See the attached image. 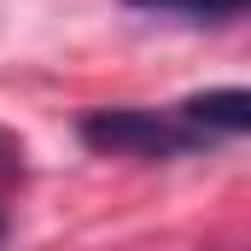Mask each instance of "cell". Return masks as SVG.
<instances>
[{"instance_id": "obj_1", "label": "cell", "mask_w": 251, "mask_h": 251, "mask_svg": "<svg viewBox=\"0 0 251 251\" xmlns=\"http://www.w3.org/2000/svg\"><path fill=\"white\" fill-rule=\"evenodd\" d=\"M82 140L100 146V152H123V158H170L193 146V134L176 117H158V111H134V105H117V111H94L82 117Z\"/></svg>"}, {"instance_id": "obj_2", "label": "cell", "mask_w": 251, "mask_h": 251, "mask_svg": "<svg viewBox=\"0 0 251 251\" xmlns=\"http://www.w3.org/2000/svg\"><path fill=\"white\" fill-rule=\"evenodd\" d=\"M251 117V94L246 88H216V94H199L187 100L181 111H176V123L187 128L193 140H204V134H240Z\"/></svg>"}, {"instance_id": "obj_3", "label": "cell", "mask_w": 251, "mask_h": 251, "mask_svg": "<svg viewBox=\"0 0 251 251\" xmlns=\"http://www.w3.org/2000/svg\"><path fill=\"white\" fill-rule=\"evenodd\" d=\"M140 12H181V18H240L246 0H128Z\"/></svg>"}, {"instance_id": "obj_4", "label": "cell", "mask_w": 251, "mask_h": 251, "mask_svg": "<svg viewBox=\"0 0 251 251\" xmlns=\"http://www.w3.org/2000/svg\"><path fill=\"white\" fill-rule=\"evenodd\" d=\"M18 158H24V152L0 134V246H6V193H12V181H18V170H24Z\"/></svg>"}]
</instances>
